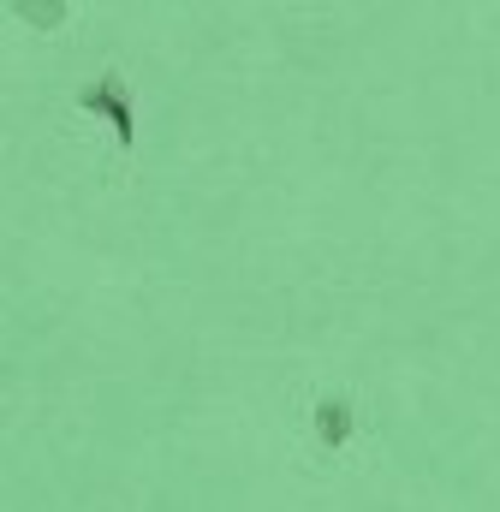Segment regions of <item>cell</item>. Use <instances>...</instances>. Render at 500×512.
<instances>
[{
    "label": "cell",
    "mask_w": 500,
    "mask_h": 512,
    "mask_svg": "<svg viewBox=\"0 0 500 512\" xmlns=\"http://www.w3.org/2000/svg\"><path fill=\"white\" fill-rule=\"evenodd\" d=\"M78 108L84 114H96V120H108L114 137H120V149L137 143V108H131V90H125L120 72H102V78H90L84 90H78Z\"/></svg>",
    "instance_id": "1"
},
{
    "label": "cell",
    "mask_w": 500,
    "mask_h": 512,
    "mask_svg": "<svg viewBox=\"0 0 500 512\" xmlns=\"http://www.w3.org/2000/svg\"><path fill=\"white\" fill-rule=\"evenodd\" d=\"M352 429H358V405H352V393H322V399L310 405V435H316L322 459H340V453L352 447Z\"/></svg>",
    "instance_id": "2"
},
{
    "label": "cell",
    "mask_w": 500,
    "mask_h": 512,
    "mask_svg": "<svg viewBox=\"0 0 500 512\" xmlns=\"http://www.w3.org/2000/svg\"><path fill=\"white\" fill-rule=\"evenodd\" d=\"M12 18H24L36 30H54V24H66V0H12Z\"/></svg>",
    "instance_id": "3"
}]
</instances>
